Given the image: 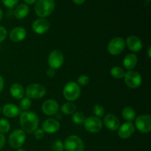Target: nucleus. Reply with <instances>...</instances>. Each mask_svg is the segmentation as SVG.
Segmentation results:
<instances>
[{
	"label": "nucleus",
	"instance_id": "f257e3e1",
	"mask_svg": "<svg viewBox=\"0 0 151 151\" xmlns=\"http://www.w3.org/2000/svg\"><path fill=\"white\" fill-rule=\"evenodd\" d=\"M19 122L22 129L25 133H32L38 128L39 118L35 112L25 111L21 114Z\"/></svg>",
	"mask_w": 151,
	"mask_h": 151
},
{
	"label": "nucleus",
	"instance_id": "f03ea898",
	"mask_svg": "<svg viewBox=\"0 0 151 151\" xmlns=\"http://www.w3.org/2000/svg\"><path fill=\"white\" fill-rule=\"evenodd\" d=\"M55 7L54 0H38L35 5V12L38 16L45 19L52 14Z\"/></svg>",
	"mask_w": 151,
	"mask_h": 151
},
{
	"label": "nucleus",
	"instance_id": "7ed1b4c3",
	"mask_svg": "<svg viewBox=\"0 0 151 151\" xmlns=\"http://www.w3.org/2000/svg\"><path fill=\"white\" fill-rule=\"evenodd\" d=\"M81 89L77 83L71 81L64 86L63 94L64 98L69 102L75 101L81 96Z\"/></svg>",
	"mask_w": 151,
	"mask_h": 151
},
{
	"label": "nucleus",
	"instance_id": "20e7f679",
	"mask_svg": "<svg viewBox=\"0 0 151 151\" xmlns=\"http://www.w3.org/2000/svg\"><path fill=\"white\" fill-rule=\"evenodd\" d=\"M63 146L66 151H84L85 149L83 140L76 135L69 136L65 140Z\"/></svg>",
	"mask_w": 151,
	"mask_h": 151
},
{
	"label": "nucleus",
	"instance_id": "39448f33",
	"mask_svg": "<svg viewBox=\"0 0 151 151\" xmlns=\"http://www.w3.org/2000/svg\"><path fill=\"white\" fill-rule=\"evenodd\" d=\"M26 140V133L22 129H16L13 131L9 136L8 142L13 148H21Z\"/></svg>",
	"mask_w": 151,
	"mask_h": 151
},
{
	"label": "nucleus",
	"instance_id": "423d86ee",
	"mask_svg": "<svg viewBox=\"0 0 151 151\" xmlns=\"http://www.w3.org/2000/svg\"><path fill=\"white\" fill-rule=\"evenodd\" d=\"M125 47V40L120 37H116L109 41L108 44V52L112 55H119L124 51Z\"/></svg>",
	"mask_w": 151,
	"mask_h": 151
},
{
	"label": "nucleus",
	"instance_id": "0eeeda50",
	"mask_svg": "<svg viewBox=\"0 0 151 151\" xmlns=\"http://www.w3.org/2000/svg\"><path fill=\"white\" fill-rule=\"evenodd\" d=\"M46 88L41 84L33 83L27 86L25 91L27 97L29 99H40L42 98L46 94Z\"/></svg>",
	"mask_w": 151,
	"mask_h": 151
},
{
	"label": "nucleus",
	"instance_id": "6e6552de",
	"mask_svg": "<svg viewBox=\"0 0 151 151\" xmlns=\"http://www.w3.org/2000/svg\"><path fill=\"white\" fill-rule=\"evenodd\" d=\"M125 83L127 86L131 88H137L141 86L142 79L141 75L139 72L134 70H129L125 74Z\"/></svg>",
	"mask_w": 151,
	"mask_h": 151
},
{
	"label": "nucleus",
	"instance_id": "1a4fd4ad",
	"mask_svg": "<svg viewBox=\"0 0 151 151\" xmlns=\"http://www.w3.org/2000/svg\"><path fill=\"white\" fill-rule=\"evenodd\" d=\"M64 61V57L61 51L58 50H55L50 53L48 57V64L50 68L55 69H58L63 65Z\"/></svg>",
	"mask_w": 151,
	"mask_h": 151
},
{
	"label": "nucleus",
	"instance_id": "9d476101",
	"mask_svg": "<svg viewBox=\"0 0 151 151\" xmlns=\"http://www.w3.org/2000/svg\"><path fill=\"white\" fill-rule=\"evenodd\" d=\"M83 124L86 131L93 134L99 132L103 128V122L97 116H88L85 119Z\"/></svg>",
	"mask_w": 151,
	"mask_h": 151
},
{
	"label": "nucleus",
	"instance_id": "9b49d317",
	"mask_svg": "<svg viewBox=\"0 0 151 151\" xmlns=\"http://www.w3.org/2000/svg\"><path fill=\"white\" fill-rule=\"evenodd\" d=\"M135 125L137 130L142 133H149L151 131V116L148 114L139 116L136 119Z\"/></svg>",
	"mask_w": 151,
	"mask_h": 151
},
{
	"label": "nucleus",
	"instance_id": "f8f14e48",
	"mask_svg": "<svg viewBox=\"0 0 151 151\" xmlns=\"http://www.w3.org/2000/svg\"><path fill=\"white\" fill-rule=\"evenodd\" d=\"M43 113L45 114L47 116H52L55 115L58 112L59 105L56 100L53 99H49L44 101L42 104Z\"/></svg>",
	"mask_w": 151,
	"mask_h": 151
},
{
	"label": "nucleus",
	"instance_id": "ddd939ff",
	"mask_svg": "<svg viewBox=\"0 0 151 151\" xmlns=\"http://www.w3.org/2000/svg\"><path fill=\"white\" fill-rule=\"evenodd\" d=\"M50 24L48 20L44 18H39L33 22L32 25V30L38 35H42L49 30Z\"/></svg>",
	"mask_w": 151,
	"mask_h": 151
},
{
	"label": "nucleus",
	"instance_id": "4468645a",
	"mask_svg": "<svg viewBox=\"0 0 151 151\" xmlns=\"http://www.w3.org/2000/svg\"><path fill=\"white\" fill-rule=\"evenodd\" d=\"M135 132V127L134 124L131 122H124L119 128H118V136L121 139H128L132 137Z\"/></svg>",
	"mask_w": 151,
	"mask_h": 151
},
{
	"label": "nucleus",
	"instance_id": "2eb2a0df",
	"mask_svg": "<svg viewBox=\"0 0 151 151\" xmlns=\"http://www.w3.org/2000/svg\"><path fill=\"white\" fill-rule=\"evenodd\" d=\"M60 123L56 119L49 118L44 121L42 124V130L44 133L54 134L60 129Z\"/></svg>",
	"mask_w": 151,
	"mask_h": 151
},
{
	"label": "nucleus",
	"instance_id": "dca6fc26",
	"mask_svg": "<svg viewBox=\"0 0 151 151\" xmlns=\"http://www.w3.org/2000/svg\"><path fill=\"white\" fill-rule=\"evenodd\" d=\"M125 44L131 51L134 52H139L143 47L142 40L139 37L135 36V35H131L128 37L126 39Z\"/></svg>",
	"mask_w": 151,
	"mask_h": 151
},
{
	"label": "nucleus",
	"instance_id": "f3484780",
	"mask_svg": "<svg viewBox=\"0 0 151 151\" xmlns=\"http://www.w3.org/2000/svg\"><path fill=\"white\" fill-rule=\"evenodd\" d=\"M104 124L109 131H114L120 126V121L116 115L109 114L104 117Z\"/></svg>",
	"mask_w": 151,
	"mask_h": 151
},
{
	"label": "nucleus",
	"instance_id": "a211bd4d",
	"mask_svg": "<svg viewBox=\"0 0 151 151\" xmlns=\"http://www.w3.org/2000/svg\"><path fill=\"white\" fill-rule=\"evenodd\" d=\"M27 36L26 29L22 27H15L10 31V39L13 42H20L23 41Z\"/></svg>",
	"mask_w": 151,
	"mask_h": 151
},
{
	"label": "nucleus",
	"instance_id": "6ab92c4d",
	"mask_svg": "<svg viewBox=\"0 0 151 151\" xmlns=\"http://www.w3.org/2000/svg\"><path fill=\"white\" fill-rule=\"evenodd\" d=\"M2 113L6 117L14 118L20 113V109L14 104L7 103L4 106L2 109Z\"/></svg>",
	"mask_w": 151,
	"mask_h": 151
},
{
	"label": "nucleus",
	"instance_id": "aec40b11",
	"mask_svg": "<svg viewBox=\"0 0 151 151\" xmlns=\"http://www.w3.org/2000/svg\"><path fill=\"white\" fill-rule=\"evenodd\" d=\"M137 62H138V58H137L136 54L131 53L125 56L123 62H122V64H123L125 69H128V70H131L137 66Z\"/></svg>",
	"mask_w": 151,
	"mask_h": 151
},
{
	"label": "nucleus",
	"instance_id": "412c9836",
	"mask_svg": "<svg viewBox=\"0 0 151 151\" xmlns=\"http://www.w3.org/2000/svg\"><path fill=\"white\" fill-rule=\"evenodd\" d=\"M10 93L13 98L16 100H21L23 98L25 94L24 87L19 83H14L10 86Z\"/></svg>",
	"mask_w": 151,
	"mask_h": 151
},
{
	"label": "nucleus",
	"instance_id": "4be33fe9",
	"mask_svg": "<svg viewBox=\"0 0 151 151\" xmlns=\"http://www.w3.org/2000/svg\"><path fill=\"white\" fill-rule=\"evenodd\" d=\"M29 13V7L27 4H20L16 7L13 15L17 19H24Z\"/></svg>",
	"mask_w": 151,
	"mask_h": 151
},
{
	"label": "nucleus",
	"instance_id": "5701e85b",
	"mask_svg": "<svg viewBox=\"0 0 151 151\" xmlns=\"http://www.w3.org/2000/svg\"><path fill=\"white\" fill-rule=\"evenodd\" d=\"M122 116L125 120L128 122H131L134 120L136 117V111L133 108L125 107L124 108L122 111Z\"/></svg>",
	"mask_w": 151,
	"mask_h": 151
},
{
	"label": "nucleus",
	"instance_id": "b1692460",
	"mask_svg": "<svg viewBox=\"0 0 151 151\" xmlns=\"http://www.w3.org/2000/svg\"><path fill=\"white\" fill-rule=\"evenodd\" d=\"M77 110V107L75 106V104H74L73 103H66L61 106V112L62 113L65 114L66 115L69 114H73Z\"/></svg>",
	"mask_w": 151,
	"mask_h": 151
},
{
	"label": "nucleus",
	"instance_id": "393cba45",
	"mask_svg": "<svg viewBox=\"0 0 151 151\" xmlns=\"http://www.w3.org/2000/svg\"><path fill=\"white\" fill-rule=\"evenodd\" d=\"M111 75L114 78L116 79H121L125 76V71L119 66H114L111 69Z\"/></svg>",
	"mask_w": 151,
	"mask_h": 151
},
{
	"label": "nucleus",
	"instance_id": "a878e982",
	"mask_svg": "<svg viewBox=\"0 0 151 151\" xmlns=\"http://www.w3.org/2000/svg\"><path fill=\"white\" fill-rule=\"evenodd\" d=\"M72 119V121H73L75 124H77V125H81V124H83L84 122L86 117L85 115H84L82 112L78 111L75 112V113L73 114Z\"/></svg>",
	"mask_w": 151,
	"mask_h": 151
},
{
	"label": "nucleus",
	"instance_id": "bb28decb",
	"mask_svg": "<svg viewBox=\"0 0 151 151\" xmlns=\"http://www.w3.org/2000/svg\"><path fill=\"white\" fill-rule=\"evenodd\" d=\"M32 106V101H31V99L28 98V97H24V98H22V100L19 103V106H20V109L23 111H28V109L31 107Z\"/></svg>",
	"mask_w": 151,
	"mask_h": 151
},
{
	"label": "nucleus",
	"instance_id": "cd10ccee",
	"mask_svg": "<svg viewBox=\"0 0 151 151\" xmlns=\"http://www.w3.org/2000/svg\"><path fill=\"white\" fill-rule=\"evenodd\" d=\"M10 129V125L5 119H0V133L6 134Z\"/></svg>",
	"mask_w": 151,
	"mask_h": 151
},
{
	"label": "nucleus",
	"instance_id": "c85d7f7f",
	"mask_svg": "<svg viewBox=\"0 0 151 151\" xmlns=\"http://www.w3.org/2000/svg\"><path fill=\"white\" fill-rule=\"evenodd\" d=\"M94 114L96 115V116L98 118L100 117H103L104 116V114H105V109L101 105H95L94 106Z\"/></svg>",
	"mask_w": 151,
	"mask_h": 151
},
{
	"label": "nucleus",
	"instance_id": "c756f323",
	"mask_svg": "<svg viewBox=\"0 0 151 151\" xmlns=\"http://www.w3.org/2000/svg\"><path fill=\"white\" fill-rule=\"evenodd\" d=\"M52 147L54 151H63L64 146H63V142L60 140H55L54 142L52 145Z\"/></svg>",
	"mask_w": 151,
	"mask_h": 151
},
{
	"label": "nucleus",
	"instance_id": "7c9ffc66",
	"mask_svg": "<svg viewBox=\"0 0 151 151\" xmlns=\"http://www.w3.org/2000/svg\"><path fill=\"white\" fill-rule=\"evenodd\" d=\"M3 4L10 9H13L17 5L19 0H1Z\"/></svg>",
	"mask_w": 151,
	"mask_h": 151
},
{
	"label": "nucleus",
	"instance_id": "2f4dec72",
	"mask_svg": "<svg viewBox=\"0 0 151 151\" xmlns=\"http://www.w3.org/2000/svg\"><path fill=\"white\" fill-rule=\"evenodd\" d=\"M89 83V78L87 75H81L78 78V84L81 86H86Z\"/></svg>",
	"mask_w": 151,
	"mask_h": 151
},
{
	"label": "nucleus",
	"instance_id": "473e14b6",
	"mask_svg": "<svg viewBox=\"0 0 151 151\" xmlns=\"http://www.w3.org/2000/svg\"><path fill=\"white\" fill-rule=\"evenodd\" d=\"M33 132L34 137H35L36 139H41L44 137V132L42 129L37 128V129L35 130V131H34Z\"/></svg>",
	"mask_w": 151,
	"mask_h": 151
},
{
	"label": "nucleus",
	"instance_id": "72a5a7b5",
	"mask_svg": "<svg viewBox=\"0 0 151 151\" xmlns=\"http://www.w3.org/2000/svg\"><path fill=\"white\" fill-rule=\"evenodd\" d=\"M7 35V32L5 27H4L2 26H0V43H1L2 41H4L5 40Z\"/></svg>",
	"mask_w": 151,
	"mask_h": 151
},
{
	"label": "nucleus",
	"instance_id": "f704fd0d",
	"mask_svg": "<svg viewBox=\"0 0 151 151\" xmlns=\"http://www.w3.org/2000/svg\"><path fill=\"white\" fill-rule=\"evenodd\" d=\"M4 144H5V137L4 134L0 133V150L4 147Z\"/></svg>",
	"mask_w": 151,
	"mask_h": 151
},
{
	"label": "nucleus",
	"instance_id": "c9c22d12",
	"mask_svg": "<svg viewBox=\"0 0 151 151\" xmlns=\"http://www.w3.org/2000/svg\"><path fill=\"white\" fill-rule=\"evenodd\" d=\"M47 75L49 78H53V77L55 75V70L53 69H52V68H50V69L47 70Z\"/></svg>",
	"mask_w": 151,
	"mask_h": 151
},
{
	"label": "nucleus",
	"instance_id": "e433bc0d",
	"mask_svg": "<svg viewBox=\"0 0 151 151\" xmlns=\"http://www.w3.org/2000/svg\"><path fill=\"white\" fill-rule=\"evenodd\" d=\"M4 79H3L2 77L0 75V93L3 91V88H4Z\"/></svg>",
	"mask_w": 151,
	"mask_h": 151
},
{
	"label": "nucleus",
	"instance_id": "4c0bfd02",
	"mask_svg": "<svg viewBox=\"0 0 151 151\" xmlns=\"http://www.w3.org/2000/svg\"><path fill=\"white\" fill-rule=\"evenodd\" d=\"M24 1L27 3V4H32L36 2L38 0H24Z\"/></svg>",
	"mask_w": 151,
	"mask_h": 151
},
{
	"label": "nucleus",
	"instance_id": "58836bf2",
	"mask_svg": "<svg viewBox=\"0 0 151 151\" xmlns=\"http://www.w3.org/2000/svg\"><path fill=\"white\" fill-rule=\"evenodd\" d=\"M86 0H72V1L76 4H82Z\"/></svg>",
	"mask_w": 151,
	"mask_h": 151
},
{
	"label": "nucleus",
	"instance_id": "ea45409f",
	"mask_svg": "<svg viewBox=\"0 0 151 151\" xmlns=\"http://www.w3.org/2000/svg\"><path fill=\"white\" fill-rule=\"evenodd\" d=\"M147 57H148V58H151V47H150L148 48V50H147Z\"/></svg>",
	"mask_w": 151,
	"mask_h": 151
},
{
	"label": "nucleus",
	"instance_id": "a19ab883",
	"mask_svg": "<svg viewBox=\"0 0 151 151\" xmlns=\"http://www.w3.org/2000/svg\"><path fill=\"white\" fill-rule=\"evenodd\" d=\"M2 18H3V12H2V10L0 9V21L2 19Z\"/></svg>",
	"mask_w": 151,
	"mask_h": 151
},
{
	"label": "nucleus",
	"instance_id": "79ce46f5",
	"mask_svg": "<svg viewBox=\"0 0 151 151\" xmlns=\"http://www.w3.org/2000/svg\"><path fill=\"white\" fill-rule=\"evenodd\" d=\"M56 116H58V119H60V118H61V115H60V114H59L58 113H57V114H56Z\"/></svg>",
	"mask_w": 151,
	"mask_h": 151
},
{
	"label": "nucleus",
	"instance_id": "37998d69",
	"mask_svg": "<svg viewBox=\"0 0 151 151\" xmlns=\"http://www.w3.org/2000/svg\"><path fill=\"white\" fill-rule=\"evenodd\" d=\"M16 151H26V150H24V149H22V148H19Z\"/></svg>",
	"mask_w": 151,
	"mask_h": 151
},
{
	"label": "nucleus",
	"instance_id": "c03bdc74",
	"mask_svg": "<svg viewBox=\"0 0 151 151\" xmlns=\"http://www.w3.org/2000/svg\"><path fill=\"white\" fill-rule=\"evenodd\" d=\"M1 108H0V112H1Z\"/></svg>",
	"mask_w": 151,
	"mask_h": 151
},
{
	"label": "nucleus",
	"instance_id": "a18cd8bd",
	"mask_svg": "<svg viewBox=\"0 0 151 151\" xmlns=\"http://www.w3.org/2000/svg\"><path fill=\"white\" fill-rule=\"evenodd\" d=\"M147 1H150V0H147Z\"/></svg>",
	"mask_w": 151,
	"mask_h": 151
},
{
	"label": "nucleus",
	"instance_id": "49530a36",
	"mask_svg": "<svg viewBox=\"0 0 151 151\" xmlns=\"http://www.w3.org/2000/svg\"><path fill=\"white\" fill-rule=\"evenodd\" d=\"M63 151H66V150H63Z\"/></svg>",
	"mask_w": 151,
	"mask_h": 151
}]
</instances>
